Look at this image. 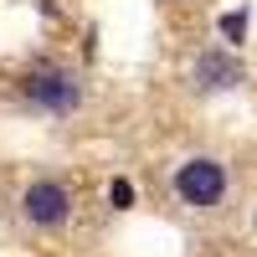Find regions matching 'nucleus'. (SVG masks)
<instances>
[{
    "label": "nucleus",
    "instance_id": "1",
    "mask_svg": "<svg viewBox=\"0 0 257 257\" xmlns=\"http://www.w3.org/2000/svg\"><path fill=\"white\" fill-rule=\"evenodd\" d=\"M21 98H31L36 108H47V113H72L77 103H82V88H77V77L67 67H57V62H31L26 72H21Z\"/></svg>",
    "mask_w": 257,
    "mask_h": 257
},
{
    "label": "nucleus",
    "instance_id": "2",
    "mask_svg": "<svg viewBox=\"0 0 257 257\" xmlns=\"http://www.w3.org/2000/svg\"><path fill=\"white\" fill-rule=\"evenodd\" d=\"M175 196L185 201V206H196V211H211L221 196H226V170L216 165V160H185L180 170H175Z\"/></svg>",
    "mask_w": 257,
    "mask_h": 257
},
{
    "label": "nucleus",
    "instance_id": "3",
    "mask_svg": "<svg viewBox=\"0 0 257 257\" xmlns=\"http://www.w3.org/2000/svg\"><path fill=\"white\" fill-rule=\"evenodd\" d=\"M21 216L31 226H62L72 216V190L62 180H31L21 190Z\"/></svg>",
    "mask_w": 257,
    "mask_h": 257
},
{
    "label": "nucleus",
    "instance_id": "4",
    "mask_svg": "<svg viewBox=\"0 0 257 257\" xmlns=\"http://www.w3.org/2000/svg\"><path fill=\"white\" fill-rule=\"evenodd\" d=\"M247 72H242V62L231 57V52H201L196 57V72H190V82H196L201 93H226V88H237Z\"/></svg>",
    "mask_w": 257,
    "mask_h": 257
},
{
    "label": "nucleus",
    "instance_id": "5",
    "mask_svg": "<svg viewBox=\"0 0 257 257\" xmlns=\"http://www.w3.org/2000/svg\"><path fill=\"white\" fill-rule=\"evenodd\" d=\"M221 36H226V41H242V36H247V11H226V16H221Z\"/></svg>",
    "mask_w": 257,
    "mask_h": 257
},
{
    "label": "nucleus",
    "instance_id": "6",
    "mask_svg": "<svg viewBox=\"0 0 257 257\" xmlns=\"http://www.w3.org/2000/svg\"><path fill=\"white\" fill-rule=\"evenodd\" d=\"M108 206H113V211H128V206H134V185H128V180H113V185H108Z\"/></svg>",
    "mask_w": 257,
    "mask_h": 257
}]
</instances>
